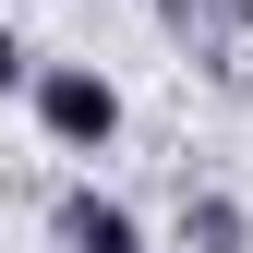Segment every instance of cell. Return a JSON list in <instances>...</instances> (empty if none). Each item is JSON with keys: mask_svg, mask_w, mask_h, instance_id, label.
I'll use <instances>...</instances> for the list:
<instances>
[{"mask_svg": "<svg viewBox=\"0 0 253 253\" xmlns=\"http://www.w3.org/2000/svg\"><path fill=\"white\" fill-rule=\"evenodd\" d=\"M24 84H37V133L60 157H109L121 145V84L97 60H48V73H24Z\"/></svg>", "mask_w": 253, "mask_h": 253, "instance_id": "obj_1", "label": "cell"}, {"mask_svg": "<svg viewBox=\"0 0 253 253\" xmlns=\"http://www.w3.org/2000/svg\"><path fill=\"white\" fill-rule=\"evenodd\" d=\"M48 241L60 253H145V217L121 205V193H97V181H73V193L48 205Z\"/></svg>", "mask_w": 253, "mask_h": 253, "instance_id": "obj_2", "label": "cell"}, {"mask_svg": "<svg viewBox=\"0 0 253 253\" xmlns=\"http://www.w3.org/2000/svg\"><path fill=\"white\" fill-rule=\"evenodd\" d=\"M181 253H253V217L229 193H181Z\"/></svg>", "mask_w": 253, "mask_h": 253, "instance_id": "obj_3", "label": "cell"}, {"mask_svg": "<svg viewBox=\"0 0 253 253\" xmlns=\"http://www.w3.org/2000/svg\"><path fill=\"white\" fill-rule=\"evenodd\" d=\"M169 12H205V24H241L253 37V0H169Z\"/></svg>", "mask_w": 253, "mask_h": 253, "instance_id": "obj_5", "label": "cell"}, {"mask_svg": "<svg viewBox=\"0 0 253 253\" xmlns=\"http://www.w3.org/2000/svg\"><path fill=\"white\" fill-rule=\"evenodd\" d=\"M24 73H37V48H24V37H12V24H0V97H12V84H24Z\"/></svg>", "mask_w": 253, "mask_h": 253, "instance_id": "obj_4", "label": "cell"}]
</instances>
